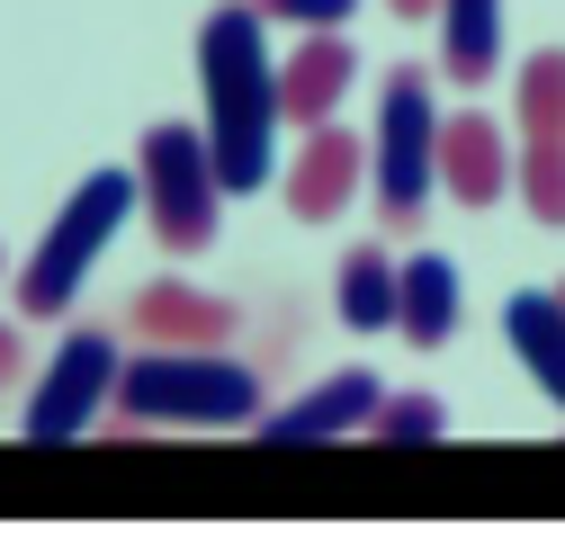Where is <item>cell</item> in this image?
Returning a JSON list of instances; mask_svg holds the SVG:
<instances>
[{"mask_svg": "<svg viewBox=\"0 0 565 556\" xmlns=\"http://www.w3.org/2000/svg\"><path fill=\"white\" fill-rule=\"evenodd\" d=\"M198 82H206V145H216L225 189H260L278 171V126H288V90L260 45V0H225L198 28Z\"/></svg>", "mask_w": 565, "mask_h": 556, "instance_id": "obj_1", "label": "cell"}, {"mask_svg": "<svg viewBox=\"0 0 565 556\" xmlns=\"http://www.w3.org/2000/svg\"><path fill=\"white\" fill-rule=\"evenodd\" d=\"M117 413L135 431H243V423H260V377L243 360H225L216 341H198V351L153 341L145 360H126Z\"/></svg>", "mask_w": 565, "mask_h": 556, "instance_id": "obj_2", "label": "cell"}, {"mask_svg": "<svg viewBox=\"0 0 565 556\" xmlns=\"http://www.w3.org/2000/svg\"><path fill=\"white\" fill-rule=\"evenodd\" d=\"M145 197V171H90L73 197H63V216L45 225V243H36V260L19 269V314H63L82 297V278L99 269V252L117 243V225H126V206Z\"/></svg>", "mask_w": 565, "mask_h": 556, "instance_id": "obj_3", "label": "cell"}, {"mask_svg": "<svg viewBox=\"0 0 565 556\" xmlns=\"http://www.w3.org/2000/svg\"><path fill=\"white\" fill-rule=\"evenodd\" d=\"M145 206H153V234L162 252H206L216 243V206H225V171L206 126H153L145 135Z\"/></svg>", "mask_w": 565, "mask_h": 556, "instance_id": "obj_4", "label": "cell"}, {"mask_svg": "<svg viewBox=\"0 0 565 556\" xmlns=\"http://www.w3.org/2000/svg\"><path fill=\"white\" fill-rule=\"evenodd\" d=\"M377 206L386 216H422V197L440 180V108H431V73L395 63L377 90Z\"/></svg>", "mask_w": 565, "mask_h": 556, "instance_id": "obj_5", "label": "cell"}, {"mask_svg": "<svg viewBox=\"0 0 565 556\" xmlns=\"http://www.w3.org/2000/svg\"><path fill=\"white\" fill-rule=\"evenodd\" d=\"M117 377H126V360H117V341H108L99 323L63 332V351L45 360V377H36L28 413H19V431H28L36 449H54V440H82V431H99V413L117 404Z\"/></svg>", "mask_w": 565, "mask_h": 556, "instance_id": "obj_6", "label": "cell"}, {"mask_svg": "<svg viewBox=\"0 0 565 556\" xmlns=\"http://www.w3.org/2000/svg\"><path fill=\"white\" fill-rule=\"evenodd\" d=\"M377 404H386V386H377L369 368H341V377L306 386L297 404L260 413V431H269V440H350V431H369V423H377Z\"/></svg>", "mask_w": 565, "mask_h": 556, "instance_id": "obj_7", "label": "cell"}, {"mask_svg": "<svg viewBox=\"0 0 565 556\" xmlns=\"http://www.w3.org/2000/svg\"><path fill=\"white\" fill-rule=\"evenodd\" d=\"M360 135H341V126H306V153H297V171H288V216L297 225H332L341 206H350V189H360Z\"/></svg>", "mask_w": 565, "mask_h": 556, "instance_id": "obj_8", "label": "cell"}, {"mask_svg": "<svg viewBox=\"0 0 565 556\" xmlns=\"http://www.w3.org/2000/svg\"><path fill=\"white\" fill-rule=\"evenodd\" d=\"M440 180H449V197H467V206H493L512 189V145H503V126L493 117H449L440 126Z\"/></svg>", "mask_w": 565, "mask_h": 556, "instance_id": "obj_9", "label": "cell"}, {"mask_svg": "<svg viewBox=\"0 0 565 556\" xmlns=\"http://www.w3.org/2000/svg\"><path fill=\"white\" fill-rule=\"evenodd\" d=\"M243 314L225 306V297H206V288H189V278H153L145 297H135V332L145 341H171V351H198V341H225Z\"/></svg>", "mask_w": 565, "mask_h": 556, "instance_id": "obj_10", "label": "cell"}, {"mask_svg": "<svg viewBox=\"0 0 565 556\" xmlns=\"http://www.w3.org/2000/svg\"><path fill=\"white\" fill-rule=\"evenodd\" d=\"M350 73H360V54L341 45V28H315V36H306L288 63H278V90H288V117H297V126H332V108H341Z\"/></svg>", "mask_w": 565, "mask_h": 556, "instance_id": "obj_11", "label": "cell"}, {"mask_svg": "<svg viewBox=\"0 0 565 556\" xmlns=\"http://www.w3.org/2000/svg\"><path fill=\"white\" fill-rule=\"evenodd\" d=\"M395 332L413 341V351H440V341L458 332V260H440V252H413L404 260V314H395Z\"/></svg>", "mask_w": 565, "mask_h": 556, "instance_id": "obj_12", "label": "cell"}, {"mask_svg": "<svg viewBox=\"0 0 565 556\" xmlns=\"http://www.w3.org/2000/svg\"><path fill=\"white\" fill-rule=\"evenodd\" d=\"M503 323H512V351H521V368L565 404V297L556 288H521L512 306H503Z\"/></svg>", "mask_w": 565, "mask_h": 556, "instance_id": "obj_13", "label": "cell"}, {"mask_svg": "<svg viewBox=\"0 0 565 556\" xmlns=\"http://www.w3.org/2000/svg\"><path fill=\"white\" fill-rule=\"evenodd\" d=\"M440 63L449 82H484L503 63V0H440Z\"/></svg>", "mask_w": 565, "mask_h": 556, "instance_id": "obj_14", "label": "cell"}, {"mask_svg": "<svg viewBox=\"0 0 565 556\" xmlns=\"http://www.w3.org/2000/svg\"><path fill=\"white\" fill-rule=\"evenodd\" d=\"M395 314H404V269L369 243V252H350L341 260V323L350 332H395Z\"/></svg>", "mask_w": 565, "mask_h": 556, "instance_id": "obj_15", "label": "cell"}, {"mask_svg": "<svg viewBox=\"0 0 565 556\" xmlns=\"http://www.w3.org/2000/svg\"><path fill=\"white\" fill-rule=\"evenodd\" d=\"M521 197H530V216H539V225H565V135H530Z\"/></svg>", "mask_w": 565, "mask_h": 556, "instance_id": "obj_16", "label": "cell"}, {"mask_svg": "<svg viewBox=\"0 0 565 556\" xmlns=\"http://www.w3.org/2000/svg\"><path fill=\"white\" fill-rule=\"evenodd\" d=\"M521 126L530 135H565V54H530L521 63Z\"/></svg>", "mask_w": 565, "mask_h": 556, "instance_id": "obj_17", "label": "cell"}, {"mask_svg": "<svg viewBox=\"0 0 565 556\" xmlns=\"http://www.w3.org/2000/svg\"><path fill=\"white\" fill-rule=\"evenodd\" d=\"M369 431H377V440H440V431H449V404L404 386V395H386V404H377V423H369Z\"/></svg>", "mask_w": 565, "mask_h": 556, "instance_id": "obj_18", "label": "cell"}, {"mask_svg": "<svg viewBox=\"0 0 565 556\" xmlns=\"http://www.w3.org/2000/svg\"><path fill=\"white\" fill-rule=\"evenodd\" d=\"M350 10H360V0H260V19H288V28H341Z\"/></svg>", "mask_w": 565, "mask_h": 556, "instance_id": "obj_19", "label": "cell"}, {"mask_svg": "<svg viewBox=\"0 0 565 556\" xmlns=\"http://www.w3.org/2000/svg\"><path fill=\"white\" fill-rule=\"evenodd\" d=\"M10 377H19V332L0 323V386H10Z\"/></svg>", "mask_w": 565, "mask_h": 556, "instance_id": "obj_20", "label": "cell"}, {"mask_svg": "<svg viewBox=\"0 0 565 556\" xmlns=\"http://www.w3.org/2000/svg\"><path fill=\"white\" fill-rule=\"evenodd\" d=\"M440 10V0H395V19H431Z\"/></svg>", "mask_w": 565, "mask_h": 556, "instance_id": "obj_21", "label": "cell"}, {"mask_svg": "<svg viewBox=\"0 0 565 556\" xmlns=\"http://www.w3.org/2000/svg\"><path fill=\"white\" fill-rule=\"evenodd\" d=\"M556 297H565V288H556Z\"/></svg>", "mask_w": 565, "mask_h": 556, "instance_id": "obj_22", "label": "cell"}]
</instances>
